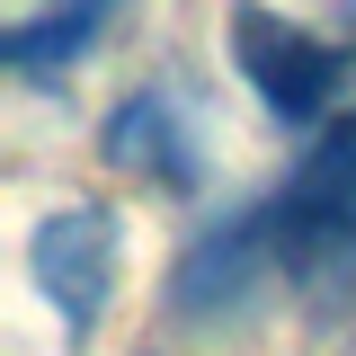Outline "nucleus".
I'll return each instance as SVG.
<instances>
[{
	"mask_svg": "<svg viewBox=\"0 0 356 356\" xmlns=\"http://www.w3.org/2000/svg\"><path fill=\"white\" fill-rule=\"evenodd\" d=\"M107 161L134 170V178H152V187H170V196H187V187L205 178L196 125H187L178 89H143V98H125V107L107 116Z\"/></svg>",
	"mask_w": 356,
	"mask_h": 356,
	"instance_id": "5",
	"label": "nucleus"
},
{
	"mask_svg": "<svg viewBox=\"0 0 356 356\" xmlns=\"http://www.w3.org/2000/svg\"><path fill=\"white\" fill-rule=\"evenodd\" d=\"M267 285H285V267H276V232L259 205V214H232L205 241H187V259L170 276V312L187 330H222V321H250L267 303Z\"/></svg>",
	"mask_w": 356,
	"mask_h": 356,
	"instance_id": "3",
	"label": "nucleus"
},
{
	"mask_svg": "<svg viewBox=\"0 0 356 356\" xmlns=\"http://www.w3.org/2000/svg\"><path fill=\"white\" fill-rule=\"evenodd\" d=\"M27 267H36L54 321L72 339H89L107 321V294H116V214L107 205H54L27 241Z\"/></svg>",
	"mask_w": 356,
	"mask_h": 356,
	"instance_id": "4",
	"label": "nucleus"
},
{
	"mask_svg": "<svg viewBox=\"0 0 356 356\" xmlns=\"http://www.w3.org/2000/svg\"><path fill=\"white\" fill-rule=\"evenodd\" d=\"M267 232H276V267L303 294H339L356 285V116L330 125L303 152V170L267 196Z\"/></svg>",
	"mask_w": 356,
	"mask_h": 356,
	"instance_id": "1",
	"label": "nucleus"
},
{
	"mask_svg": "<svg viewBox=\"0 0 356 356\" xmlns=\"http://www.w3.org/2000/svg\"><path fill=\"white\" fill-rule=\"evenodd\" d=\"M107 9H116V0H54L44 18H18V27L0 36L9 72H18V81H36V89H54L89 44L107 36Z\"/></svg>",
	"mask_w": 356,
	"mask_h": 356,
	"instance_id": "6",
	"label": "nucleus"
},
{
	"mask_svg": "<svg viewBox=\"0 0 356 356\" xmlns=\"http://www.w3.org/2000/svg\"><path fill=\"white\" fill-rule=\"evenodd\" d=\"M232 63H241V81L259 89V107L276 125H321L348 63H356V44H330L312 27H294V18L259 9V0H241L232 9Z\"/></svg>",
	"mask_w": 356,
	"mask_h": 356,
	"instance_id": "2",
	"label": "nucleus"
}]
</instances>
